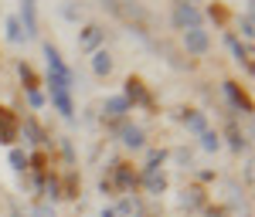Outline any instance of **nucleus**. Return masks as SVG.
Returning a JSON list of instances; mask_svg holds the SVG:
<instances>
[{
  "label": "nucleus",
  "instance_id": "20",
  "mask_svg": "<svg viewBox=\"0 0 255 217\" xmlns=\"http://www.w3.org/2000/svg\"><path fill=\"white\" fill-rule=\"evenodd\" d=\"M252 14H245V17H242V34H245V38H252Z\"/></svg>",
  "mask_w": 255,
  "mask_h": 217
},
{
  "label": "nucleus",
  "instance_id": "23",
  "mask_svg": "<svg viewBox=\"0 0 255 217\" xmlns=\"http://www.w3.org/2000/svg\"><path fill=\"white\" fill-rule=\"evenodd\" d=\"M10 217H20V214H10Z\"/></svg>",
  "mask_w": 255,
  "mask_h": 217
},
{
  "label": "nucleus",
  "instance_id": "7",
  "mask_svg": "<svg viewBox=\"0 0 255 217\" xmlns=\"http://www.w3.org/2000/svg\"><path fill=\"white\" fill-rule=\"evenodd\" d=\"M92 72H96V75H109V72H113V58H109L106 51H96V55H92Z\"/></svg>",
  "mask_w": 255,
  "mask_h": 217
},
{
  "label": "nucleus",
  "instance_id": "8",
  "mask_svg": "<svg viewBox=\"0 0 255 217\" xmlns=\"http://www.w3.org/2000/svg\"><path fill=\"white\" fill-rule=\"evenodd\" d=\"M133 170H129V166H126V163H116V187L119 190H129V187H133Z\"/></svg>",
  "mask_w": 255,
  "mask_h": 217
},
{
  "label": "nucleus",
  "instance_id": "18",
  "mask_svg": "<svg viewBox=\"0 0 255 217\" xmlns=\"http://www.w3.org/2000/svg\"><path fill=\"white\" fill-rule=\"evenodd\" d=\"M31 217H55V207H48V204H38V207L31 211Z\"/></svg>",
  "mask_w": 255,
  "mask_h": 217
},
{
  "label": "nucleus",
  "instance_id": "14",
  "mask_svg": "<svg viewBox=\"0 0 255 217\" xmlns=\"http://www.w3.org/2000/svg\"><path fill=\"white\" fill-rule=\"evenodd\" d=\"M225 92H228V99L235 102V105H245V109H249V99H245V95H242V92H238L235 85H232V81H228V85H225Z\"/></svg>",
  "mask_w": 255,
  "mask_h": 217
},
{
  "label": "nucleus",
  "instance_id": "3",
  "mask_svg": "<svg viewBox=\"0 0 255 217\" xmlns=\"http://www.w3.org/2000/svg\"><path fill=\"white\" fill-rule=\"evenodd\" d=\"M184 44H187V51H191V55H204L211 41H208V31L191 27V31H184Z\"/></svg>",
  "mask_w": 255,
  "mask_h": 217
},
{
  "label": "nucleus",
  "instance_id": "21",
  "mask_svg": "<svg viewBox=\"0 0 255 217\" xmlns=\"http://www.w3.org/2000/svg\"><path fill=\"white\" fill-rule=\"evenodd\" d=\"M116 214H136V204H133V200H123V204H119V211Z\"/></svg>",
  "mask_w": 255,
  "mask_h": 217
},
{
  "label": "nucleus",
  "instance_id": "13",
  "mask_svg": "<svg viewBox=\"0 0 255 217\" xmlns=\"http://www.w3.org/2000/svg\"><path fill=\"white\" fill-rule=\"evenodd\" d=\"M184 122H187L194 133H204V116H201V112H184Z\"/></svg>",
  "mask_w": 255,
  "mask_h": 217
},
{
  "label": "nucleus",
  "instance_id": "6",
  "mask_svg": "<svg viewBox=\"0 0 255 217\" xmlns=\"http://www.w3.org/2000/svg\"><path fill=\"white\" fill-rule=\"evenodd\" d=\"M123 143L129 146V149H139L146 139H143V129L139 126H123Z\"/></svg>",
  "mask_w": 255,
  "mask_h": 217
},
{
  "label": "nucleus",
  "instance_id": "12",
  "mask_svg": "<svg viewBox=\"0 0 255 217\" xmlns=\"http://www.w3.org/2000/svg\"><path fill=\"white\" fill-rule=\"evenodd\" d=\"M126 109H129V102H126V99H109V102H106V116H113V119L123 116Z\"/></svg>",
  "mask_w": 255,
  "mask_h": 217
},
{
  "label": "nucleus",
  "instance_id": "1",
  "mask_svg": "<svg viewBox=\"0 0 255 217\" xmlns=\"http://www.w3.org/2000/svg\"><path fill=\"white\" fill-rule=\"evenodd\" d=\"M174 24L180 31H191V27H201V10L194 3H177L174 7Z\"/></svg>",
  "mask_w": 255,
  "mask_h": 217
},
{
  "label": "nucleus",
  "instance_id": "2",
  "mask_svg": "<svg viewBox=\"0 0 255 217\" xmlns=\"http://www.w3.org/2000/svg\"><path fill=\"white\" fill-rule=\"evenodd\" d=\"M17 133H20V119L7 109V105H0V143H14L17 139Z\"/></svg>",
  "mask_w": 255,
  "mask_h": 217
},
{
  "label": "nucleus",
  "instance_id": "19",
  "mask_svg": "<svg viewBox=\"0 0 255 217\" xmlns=\"http://www.w3.org/2000/svg\"><path fill=\"white\" fill-rule=\"evenodd\" d=\"M20 78L27 81V88H31V92H34V72H31V68H27V65H20Z\"/></svg>",
  "mask_w": 255,
  "mask_h": 217
},
{
  "label": "nucleus",
  "instance_id": "16",
  "mask_svg": "<svg viewBox=\"0 0 255 217\" xmlns=\"http://www.w3.org/2000/svg\"><path fill=\"white\" fill-rule=\"evenodd\" d=\"M10 166H14V170H24V166H27V156H24L20 149H10Z\"/></svg>",
  "mask_w": 255,
  "mask_h": 217
},
{
  "label": "nucleus",
  "instance_id": "10",
  "mask_svg": "<svg viewBox=\"0 0 255 217\" xmlns=\"http://www.w3.org/2000/svg\"><path fill=\"white\" fill-rule=\"evenodd\" d=\"M99 41H102V31H99V27H85L82 38H79V44H82V48H96Z\"/></svg>",
  "mask_w": 255,
  "mask_h": 217
},
{
  "label": "nucleus",
  "instance_id": "17",
  "mask_svg": "<svg viewBox=\"0 0 255 217\" xmlns=\"http://www.w3.org/2000/svg\"><path fill=\"white\" fill-rule=\"evenodd\" d=\"M201 197H197V190H187V197H180V207H197Z\"/></svg>",
  "mask_w": 255,
  "mask_h": 217
},
{
  "label": "nucleus",
  "instance_id": "11",
  "mask_svg": "<svg viewBox=\"0 0 255 217\" xmlns=\"http://www.w3.org/2000/svg\"><path fill=\"white\" fill-rule=\"evenodd\" d=\"M51 99H55V109H58L61 116H72V99H68V92H51Z\"/></svg>",
  "mask_w": 255,
  "mask_h": 217
},
{
  "label": "nucleus",
  "instance_id": "5",
  "mask_svg": "<svg viewBox=\"0 0 255 217\" xmlns=\"http://www.w3.org/2000/svg\"><path fill=\"white\" fill-rule=\"evenodd\" d=\"M126 102H150V95H146V88H143V81H139V78L126 81Z\"/></svg>",
  "mask_w": 255,
  "mask_h": 217
},
{
  "label": "nucleus",
  "instance_id": "4",
  "mask_svg": "<svg viewBox=\"0 0 255 217\" xmlns=\"http://www.w3.org/2000/svg\"><path fill=\"white\" fill-rule=\"evenodd\" d=\"M143 183H146V190H150V194H163V187H167V177H163L160 163H150V166L143 170Z\"/></svg>",
  "mask_w": 255,
  "mask_h": 217
},
{
  "label": "nucleus",
  "instance_id": "22",
  "mask_svg": "<svg viewBox=\"0 0 255 217\" xmlns=\"http://www.w3.org/2000/svg\"><path fill=\"white\" fill-rule=\"evenodd\" d=\"M99 217H116V211H113V207H106V211H102Z\"/></svg>",
  "mask_w": 255,
  "mask_h": 217
},
{
  "label": "nucleus",
  "instance_id": "9",
  "mask_svg": "<svg viewBox=\"0 0 255 217\" xmlns=\"http://www.w3.org/2000/svg\"><path fill=\"white\" fill-rule=\"evenodd\" d=\"M24 38H27V34H24V24H20L17 17H10V20H7V41H14V44H20Z\"/></svg>",
  "mask_w": 255,
  "mask_h": 217
},
{
  "label": "nucleus",
  "instance_id": "15",
  "mask_svg": "<svg viewBox=\"0 0 255 217\" xmlns=\"http://www.w3.org/2000/svg\"><path fill=\"white\" fill-rule=\"evenodd\" d=\"M201 146H204V149L211 153V149H218L221 143H218V136H215V133H201Z\"/></svg>",
  "mask_w": 255,
  "mask_h": 217
}]
</instances>
